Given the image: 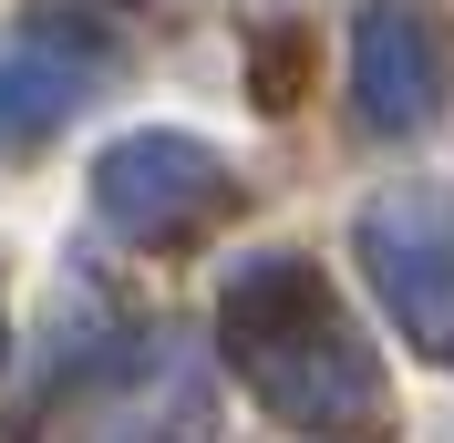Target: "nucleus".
Segmentation results:
<instances>
[{"instance_id":"1","label":"nucleus","mask_w":454,"mask_h":443,"mask_svg":"<svg viewBox=\"0 0 454 443\" xmlns=\"http://www.w3.org/2000/svg\"><path fill=\"white\" fill-rule=\"evenodd\" d=\"M217 330H227V361L238 382L289 423V433H320V443H372L393 423V382L372 340L351 330V309L331 299V278L310 258H238L227 268V299H217Z\"/></svg>"},{"instance_id":"2","label":"nucleus","mask_w":454,"mask_h":443,"mask_svg":"<svg viewBox=\"0 0 454 443\" xmlns=\"http://www.w3.org/2000/svg\"><path fill=\"white\" fill-rule=\"evenodd\" d=\"M238 206V175H227L217 144L176 135V124H145V135H114L93 155V217L135 248H186Z\"/></svg>"},{"instance_id":"3","label":"nucleus","mask_w":454,"mask_h":443,"mask_svg":"<svg viewBox=\"0 0 454 443\" xmlns=\"http://www.w3.org/2000/svg\"><path fill=\"white\" fill-rule=\"evenodd\" d=\"M351 237H362V268L393 299L403 340L454 361V186H382Z\"/></svg>"},{"instance_id":"4","label":"nucleus","mask_w":454,"mask_h":443,"mask_svg":"<svg viewBox=\"0 0 454 443\" xmlns=\"http://www.w3.org/2000/svg\"><path fill=\"white\" fill-rule=\"evenodd\" d=\"M454 93V31L434 0H362L351 11V104L372 135H424Z\"/></svg>"},{"instance_id":"5","label":"nucleus","mask_w":454,"mask_h":443,"mask_svg":"<svg viewBox=\"0 0 454 443\" xmlns=\"http://www.w3.org/2000/svg\"><path fill=\"white\" fill-rule=\"evenodd\" d=\"M104 73L114 62L93 42H73L52 21H11L0 31V155H31L52 124H73V104L104 93Z\"/></svg>"},{"instance_id":"6","label":"nucleus","mask_w":454,"mask_h":443,"mask_svg":"<svg viewBox=\"0 0 454 443\" xmlns=\"http://www.w3.org/2000/svg\"><path fill=\"white\" fill-rule=\"evenodd\" d=\"M73 443H176V433H155V371L124 382V392L73 402Z\"/></svg>"}]
</instances>
